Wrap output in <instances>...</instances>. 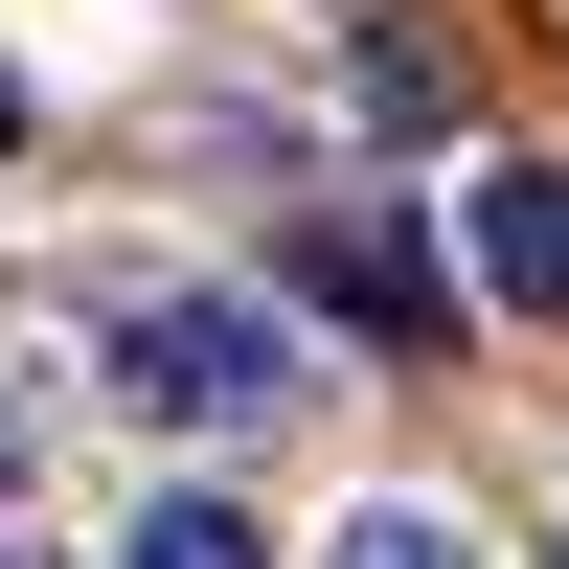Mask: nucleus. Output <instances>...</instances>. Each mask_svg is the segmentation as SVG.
I'll use <instances>...</instances> for the list:
<instances>
[{
	"instance_id": "nucleus-1",
	"label": "nucleus",
	"mask_w": 569,
	"mask_h": 569,
	"mask_svg": "<svg viewBox=\"0 0 569 569\" xmlns=\"http://www.w3.org/2000/svg\"><path fill=\"white\" fill-rule=\"evenodd\" d=\"M114 388H137V410H206V433H251V410H297V342H273L251 297H137V319H114Z\"/></svg>"
},
{
	"instance_id": "nucleus-7",
	"label": "nucleus",
	"mask_w": 569,
	"mask_h": 569,
	"mask_svg": "<svg viewBox=\"0 0 569 569\" xmlns=\"http://www.w3.org/2000/svg\"><path fill=\"white\" fill-rule=\"evenodd\" d=\"M0 569H23V547H0Z\"/></svg>"
},
{
	"instance_id": "nucleus-4",
	"label": "nucleus",
	"mask_w": 569,
	"mask_h": 569,
	"mask_svg": "<svg viewBox=\"0 0 569 569\" xmlns=\"http://www.w3.org/2000/svg\"><path fill=\"white\" fill-rule=\"evenodd\" d=\"M319 569H479V547H456V525H433V501H365V525H342V547H319Z\"/></svg>"
},
{
	"instance_id": "nucleus-5",
	"label": "nucleus",
	"mask_w": 569,
	"mask_h": 569,
	"mask_svg": "<svg viewBox=\"0 0 569 569\" xmlns=\"http://www.w3.org/2000/svg\"><path fill=\"white\" fill-rule=\"evenodd\" d=\"M114 569H273V547H251V525H228V501H160V525H137Z\"/></svg>"
},
{
	"instance_id": "nucleus-6",
	"label": "nucleus",
	"mask_w": 569,
	"mask_h": 569,
	"mask_svg": "<svg viewBox=\"0 0 569 569\" xmlns=\"http://www.w3.org/2000/svg\"><path fill=\"white\" fill-rule=\"evenodd\" d=\"M0 479H23V410H0Z\"/></svg>"
},
{
	"instance_id": "nucleus-2",
	"label": "nucleus",
	"mask_w": 569,
	"mask_h": 569,
	"mask_svg": "<svg viewBox=\"0 0 569 569\" xmlns=\"http://www.w3.org/2000/svg\"><path fill=\"white\" fill-rule=\"evenodd\" d=\"M297 273L365 319V342H433V319H456V297H433V251H410L388 206H319V228H297Z\"/></svg>"
},
{
	"instance_id": "nucleus-3",
	"label": "nucleus",
	"mask_w": 569,
	"mask_h": 569,
	"mask_svg": "<svg viewBox=\"0 0 569 569\" xmlns=\"http://www.w3.org/2000/svg\"><path fill=\"white\" fill-rule=\"evenodd\" d=\"M479 297L501 319H569V160H501L479 182Z\"/></svg>"
}]
</instances>
